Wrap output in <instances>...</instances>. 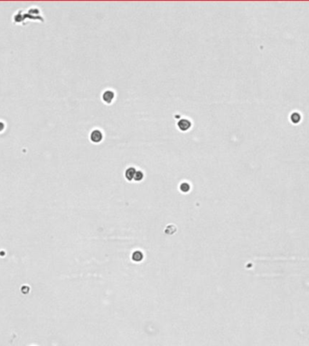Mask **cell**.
Masks as SVG:
<instances>
[{
	"mask_svg": "<svg viewBox=\"0 0 309 346\" xmlns=\"http://www.w3.org/2000/svg\"><path fill=\"white\" fill-rule=\"evenodd\" d=\"M143 178H144V174L142 171H136L135 177H134V179L136 181H140L143 179Z\"/></svg>",
	"mask_w": 309,
	"mask_h": 346,
	"instance_id": "7",
	"label": "cell"
},
{
	"mask_svg": "<svg viewBox=\"0 0 309 346\" xmlns=\"http://www.w3.org/2000/svg\"><path fill=\"white\" fill-rule=\"evenodd\" d=\"M3 128H4V125H3V123H2V122H0V131H2V130H3Z\"/></svg>",
	"mask_w": 309,
	"mask_h": 346,
	"instance_id": "8",
	"label": "cell"
},
{
	"mask_svg": "<svg viewBox=\"0 0 309 346\" xmlns=\"http://www.w3.org/2000/svg\"><path fill=\"white\" fill-rule=\"evenodd\" d=\"M114 97H115V95H114V92H113V91H111V90H106V91L103 93V95H102V99H103V101H104L105 103H107V104H110V103L113 101Z\"/></svg>",
	"mask_w": 309,
	"mask_h": 346,
	"instance_id": "3",
	"label": "cell"
},
{
	"mask_svg": "<svg viewBox=\"0 0 309 346\" xmlns=\"http://www.w3.org/2000/svg\"><path fill=\"white\" fill-rule=\"evenodd\" d=\"M177 126L181 131H187L192 126V124L188 119H181L178 121Z\"/></svg>",
	"mask_w": 309,
	"mask_h": 346,
	"instance_id": "2",
	"label": "cell"
},
{
	"mask_svg": "<svg viewBox=\"0 0 309 346\" xmlns=\"http://www.w3.org/2000/svg\"><path fill=\"white\" fill-rule=\"evenodd\" d=\"M102 138H103V135H102V133L99 130H94L90 134V140H91V142H93L95 144H98V143L101 142Z\"/></svg>",
	"mask_w": 309,
	"mask_h": 346,
	"instance_id": "1",
	"label": "cell"
},
{
	"mask_svg": "<svg viewBox=\"0 0 309 346\" xmlns=\"http://www.w3.org/2000/svg\"><path fill=\"white\" fill-rule=\"evenodd\" d=\"M143 253L139 251H137L132 254V260L135 261H141L143 260Z\"/></svg>",
	"mask_w": 309,
	"mask_h": 346,
	"instance_id": "5",
	"label": "cell"
},
{
	"mask_svg": "<svg viewBox=\"0 0 309 346\" xmlns=\"http://www.w3.org/2000/svg\"><path fill=\"white\" fill-rule=\"evenodd\" d=\"M136 170L134 169V168H128L127 171H126V172H125V177H126V178L128 179V180H132V179H134V177H135V174H136Z\"/></svg>",
	"mask_w": 309,
	"mask_h": 346,
	"instance_id": "4",
	"label": "cell"
},
{
	"mask_svg": "<svg viewBox=\"0 0 309 346\" xmlns=\"http://www.w3.org/2000/svg\"><path fill=\"white\" fill-rule=\"evenodd\" d=\"M180 189H181V191H183L184 193H185V192H188L189 190H190V186H189V184L188 183H182L181 184V186H180Z\"/></svg>",
	"mask_w": 309,
	"mask_h": 346,
	"instance_id": "6",
	"label": "cell"
}]
</instances>
